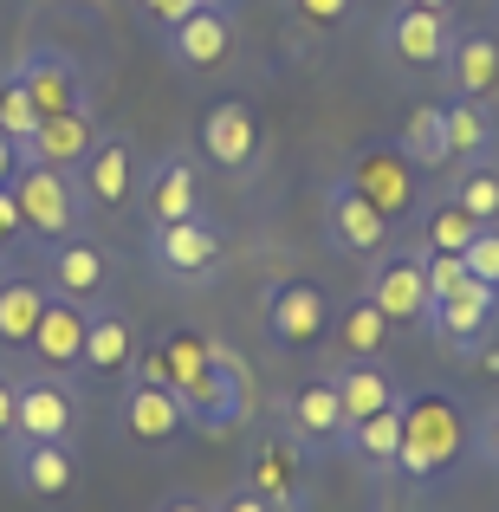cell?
<instances>
[{"label":"cell","mask_w":499,"mask_h":512,"mask_svg":"<svg viewBox=\"0 0 499 512\" xmlns=\"http://www.w3.org/2000/svg\"><path fill=\"white\" fill-rule=\"evenodd\" d=\"M461 260H467V273H474L480 286H493V292H499V221L480 227V234H474V247H467Z\"/></svg>","instance_id":"obj_36"},{"label":"cell","mask_w":499,"mask_h":512,"mask_svg":"<svg viewBox=\"0 0 499 512\" xmlns=\"http://www.w3.org/2000/svg\"><path fill=\"white\" fill-rule=\"evenodd\" d=\"M46 266H52V292H59V299L111 305V253H104V240L72 234V240H59V247H46Z\"/></svg>","instance_id":"obj_22"},{"label":"cell","mask_w":499,"mask_h":512,"mask_svg":"<svg viewBox=\"0 0 499 512\" xmlns=\"http://www.w3.org/2000/svg\"><path fill=\"white\" fill-rule=\"evenodd\" d=\"M85 325H91V305H78V299H59L52 292L46 299V312H39V331H33V344H26V363L33 370H78V350H85Z\"/></svg>","instance_id":"obj_23"},{"label":"cell","mask_w":499,"mask_h":512,"mask_svg":"<svg viewBox=\"0 0 499 512\" xmlns=\"http://www.w3.org/2000/svg\"><path fill=\"white\" fill-rule=\"evenodd\" d=\"M156 46H163V59L175 72H188V78L221 72L227 52H234V0H201V7L188 13L182 26H169Z\"/></svg>","instance_id":"obj_10"},{"label":"cell","mask_w":499,"mask_h":512,"mask_svg":"<svg viewBox=\"0 0 499 512\" xmlns=\"http://www.w3.org/2000/svg\"><path fill=\"white\" fill-rule=\"evenodd\" d=\"M13 435L20 441H78V389L52 370H13Z\"/></svg>","instance_id":"obj_6"},{"label":"cell","mask_w":499,"mask_h":512,"mask_svg":"<svg viewBox=\"0 0 499 512\" xmlns=\"http://www.w3.org/2000/svg\"><path fill=\"white\" fill-rule=\"evenodd\" d=\"M78 195H85V208H130L137 201V182H143V156L137 143L117 130V137H98L85 150V163L72 169Z\"/></svg>","instance_id":"obj_12"},{"label":"cell","mask_w":499,"mask_h":512,"mask_svg":"<svg viewBox=\"0 0 499 512\" xmlns=\"http://www.w3.org/2000/svg\"><path fill=\"white\" fill-rule=\"evenodd\" d=\"M240 487L273 512H312V474H305V448L292 435H260L240 461Z\"/></svg>","instance_id":"obj_5"},{"label":"cell","mask_w":499,"mask_h":512,"mask_svg":"<svg viewBox=\"0 0 499 512\" xmlns=\"http://www.w3.org/2000/svg\"><path fill=\"white\" fill-rule=\"evenodd\" d=\"M396 150L409 156L415 169H448V104H422V111H409Z\"/></svg>","instance_id":"obj_31"},{"label":"cell","mask_w":499,"mask_h":512,"mask_svg":"<svg viewBox=\"0 0 499 512\" xmlns=\"http://www.w3.org/2000/svg\"><path fill=\"white\" fill-rule=\"evenodd\" d=\"M78 370H85L91 383H130V370H137V325H130L124 305H91Z\"/></svg>","instance_id":"obj_20"},{"label":"cell","mask_w":499,"mask_h":512,"mask_svg":"<svg viewBox=\"0 0 499 512\" xmlns=\"http://www.w3.org/2000/svg\"><path fill=\"white\" fill-rule=\"evenodd\" d=\"M499 156V111L493 98H448V169H474Z\"/></svg>","instance_id":"obj_26"},{"label":"cell","mask_w":499,"mask_h":512,"mask_svg":"<svg viewBox=\"0 0 499 512\" xmlns=\"http://www.w3.org/2000/svg\"><path fill=\"white\" fill-rule=\"evenodd\" d=\"M20 240H26L20 201H13V188H0V247H20Z\"/></svg>","instance_id":"obj_39"},{"label":"cell","mask_w":499,"mask_h":512,"mask_svg":"<svg viewBox=\"0 0 499 512\" xmlns=\"http://www.w3.org/2000/svg\"><path fill=\"white\" fill-rule=\"evenodd\" d=\"M13 441V376L0 370V448Z\"/></svg>","instance_id":"obj_41"},{"label":"cell","mask_w":499,"mask_h":512,"mask_svg":"<svg viewBox=\"0 0 499 512\" xmlns=\"http://www.w3.org/2000/svg\"><path fill=\"white\" fill-rule=\"evenodd\" d=\"M0 279H7V247H0Z\"/></svg>","instance_id":"obj_45"},{"label":"cell","mask_w":499,"mask_h":512,"mask_svg":"<svg viewBox=\"0 0 499 512\" xmlns=\"http://www.w3.org/2000/svg\"><path fill=\"white\" fill-rule=\"evenodd\" d=\"M331 383H337V402H344V422H370V415H383V409L402 402V383H396V370H389L383 357L337 363Z\"/></svg>","instance_id":"obj_25"},{"label":"cell","mask_w":499,"mask_h":512,"mask_svg":"<svg viewBox=\"0 0 499 512\" xmlns=\"http://www.w3.org/2000/svg\"><path fill=\"white\" fill-rule=\"evenodd\" d=\"M117 428H124V441H137V448H169V441L188 435V415H182V402H175V389L130 376L124 402H117Z\"/></svg>","instance_id":"obj_19"},{"label":"cell","mask_w":499,"mask_h":512,"mask_svg":"<svg viewBox=\"0 0 499 512\" xmlns=\"http://www.w3.org/2000/svg\"><path fill=\"white\" fill-rule=\"evenodd\" d=\"M175 402H182V415H188V428H195V435H234V428L247 422V402H253L247 363L214 338L208 344V363H201V370L175 389Z\"/></svg>","instance_id":"obj_2"},{"label":"cell","mask_w":499,"mask_h":512,"mask_svg":"<svg viewBox=\"0 0 499 512\" xmlns=\"http://www.w3.org/2000/svg\"><path fill=\"white\" fill-rule=\"evenodd\" d=\"M260 312H266L260 318V325H266V344L286 350V357L325 344V331H331V299H325V286H318V279H279V286L266 292Z\"/></svg>","instance_id":"obj_7"},{"label":"cell","mask_w":499,"mask_h":512,"mask_svg":"<svg viewBox=\"0 0 499 512\" xmlns=\"http://www.w3.org/2000/svg\"><path fill=\"white\" fill-rule=\"evenodd\" d=\"M396 448H402V402H396V409H383V415H370V422H350L337 454L376 467V474H396Z\"/></svg>","instance_id":"obj_29"},{"label":"cell","mask_w":499,"mask_h":512,"mask_svg":"<svg viewBox=\"0 0 499 512\" xmlns=\"http://www.w3.org/2000/svg\"><path fill=\"white\" fill-rule=\"evenodd\" d=\"M363 299L389 318V325H428V260L415 253H376Z\"/></svg>","instance_id":"obj_15"},{"label":"cell","mask_w":499,"mask_h":512,"mask_svg":"<svg viewBox=\"0 0 499 512\" xmlns=\"http://www.w3.org/2000/svg\"><path fill=\"white\" fill-rule=\"evenodd\" d=\"M7 487L20 500H65L78 487V454L65 441H7Z\"/></svg>","instance_id":"obj_18"},{"label":"cell","mask_w":499,"mask_h":512,"mask_svg":"<svg viewBox=\"0 0 499 512\" xmlns=\"http://www.w3.org/2000/svg\"><path fill=\"white\" fill-rule=\"evenodd\" d=\"M156 512H214V506H208V500H195V493H169V500L156 506Z\"/></svg>","instance_id":"obj_43"},{"label":"cell","mask_w":499,"mask_h":512,"mask_svg":"<svg viewBox=\"0 0 499 512\" xmlns=\"http://www.w3.org/2000/svg\"><path fill=\"white\" fill-rule=\"evenodd\" d=\"M33 130H39V104L26 98V85L13 78V65H7V72H0V137H13L26 150V137H33Z\"/></svg>","instance_id":"obj_34"},{"label":"cell","mask_w":499,"mask_h":512,"mask_svg":"<svg viewBox=\"0 0 499 512\" xmlns=\"http://www.w3.org/2000/svg\"><path fill=\"white\" fill-rule=\"evenodd\" d=\"M415 175H422V169H415L409 156L396 150V143H370V150H357V156H350L344 182L357 188V195L370 201V208L383 214L389 227H396V221H409V214H415V201H422V182H415Z\"/></svg>","instance_id":"obj_8"},{"label":"cell","mask_w":499,"mask_h":512,"mask_svg":"<svg viewBox=\"0 0 499 512\" xmlns=\"http://www.w3.org/2000/svg\"><path fill=\"white\" fill-rule=\"evenodd\" d=\"M376 39H383V52L396 65L435 72V65L448 59V46H454V20L448 13H428V7H389L383 26H376Z\"/></svg>","instance_id":"obj_16"},{"label":"cell","mask_w":499,"mask_h":512,"mask_svg":"<svg viewBox=\"0 0 499 512\" xmlns=\"http://www.w3.org/2000/svg\"><path fill=\"white\" fill-rule=\"evenodd\" d=\"M13 169H20V143H13V137H0V188L13 182Z\"/></svg>","instance_id":"obj_42"},{"label":"cell","mask_w":499,"mask_h":512,"mask_svg":"<svg viewBox=\"0 0 499 512\" xmlns=\"http://www.w3.org/2000/svg\"><path fill=\"white\" fill-rule=\"evenodd\" d=\"M279 422H286V435L299 441L305 454H337L344 448V428H350L331 376H299V383L279 396Z\"/></svg>","instance_id":"obj_11"},{"label":"cell","mask_w":499,"mask_h":512,"mask_svg":"<svg viewBox=\"0 0 499 512\" xmlns=\"http://www.w3.org/2000/svg\"><path fill=\"white\" fill-rule=\"evenodd\" d=\"M389 318L376 312L370 299H357V305H344V312H331V338H337V357L344 363H357V357H383V344H389Z\"/></svg>","instance_id":"obj_30"},{"label":"cell","mask_w":499,"mask_h":512,"mask_svg":"<svg viewBox=\"0 0 499 512\" xmlns=\"http://www.w3.org/2000/svg\"><path fill=\"white\" fill-rule=\"evenodd\" d=\"M221 247H227V234L208 221V214L143 227V260L156 266V279H163V286H182V292L214 286V273H221Z\"/></svg>","instance_id":"obj_3"},{"label":"cell","mask_w":499,"mask_h":512,"mask_svg":"<svg viewBox=\"0 0 499 512\" xmlns=\"http://www.w3.org/2000/svg\"><path fill=\"white\" fill-rule=\"evenodd\" d=\"M201 195H208V182H201V163L188 150H163L156 163H143V182H137V208L143 221H188V214H201Z\"/></svg>","instance_id":"obj_13"},{"label":"cell","mask_w":499,"mask_h":512,"mask_svg":"<svg viewBox=\"0 0 499 512\" xmlns=\"http://www.w3.org/2000/svg\"><path fill=\"white\" fill-rule=\"evenodd\" d=\"M13 201H20V221H26V240L39 247H59V240L85 234V195H78L72 169H46V163H20L13 169Z\"/></svg>","instance_id":"obj_4"},{"label":"cell","mask_w":499,"mask_h":512,"mask_svg":"<svg viewBox=\"0 0 499 512\" xmlns=\"http://www.w3.org/2000/svg\"><path fill=\"white\" fill-rule=\"evenodd\" d=\"M454 188L448 201H461L474 221H499V163H474V169H448Z\"/></svg>","instance_id":"obj_33"},{"label":"cell","mask_w":499,"mask_h":512,"mask_svg":"<svg viewBox=\"0 0 499 512\" xmlns=\"http://www.w3.org/2000/svg\"><path fill=\"white\" fill-rule=\"evenodd\" d=\"M402 7H428V13H448L454 0H402Z\"/></svg>","instance_id":"obj_44"},{"label":"cell","mask_w":499,"mask_h":512,"mask_svg":"<svg viewBox=\"0 0 499 512\" xmlns=\"http://www.w3.org/2000/svg\"><path fill=\"white\" fill-rule=\"evenodd\" d=\"M214 512H273V506H266V500H253L247 487H227L221 500H214Z\"/></svg>","instance_id":"obj_40"},{"label":"cell","mask_w":499,"mask_h":512,"mask_svg":"<svg viewBox=\"0 0 499 512\" xmlns=\"http://www.w3.org/2000/svg\"><path fill=\"white\" fill-rule=\"evenodd\" d=\"M52 292L39 286V279H0V357H26V344H33L39 331V312H46Z\"/></svg>","instance_id":"obj_28"},{"label":"cell","mask_w":499,"mask_h":512,"mask_svg":"<svg viewBox=\"0 0 499 512\" xmlns=\"http://www.w3.org/2000/svg\"><path fill=\"white\" fill-rule=\"evenodd\" d=\"M480 227H487V221H474L461 201H428V214H422V253H467Z\"/></svg>","instance_id":"obj_32"},{"label":"cell","mask_w":499,"mask_h":512,"mask_svg":"<svg viewBox=\"0 0 499 512\" xmlns=\"http://www.w3.org/2000/svg\"><path fill=\"white\" fill-rule=\"evenodd\" d=\"M474 448H480V461H487V467H499V402L474 422Z\"/></svg>","instance_id":"obj_38"},{"label":"cell","mask_w":499,"mask_h":512,"mask_svg":"<svg viewBox=\"0 0 499 512\" xmlns=\"http://www.w3.org/2000/svg\"><path fill=\"white\" fill-rule=\"evenodd\" d=\"M286 7H292V20L312 26V33H337V26L357 20V0H286Z\"/></svg>","instance_id":"obj_35"},{"label":"cell","mask_w":499,"mask_h":512,"mask_svg":"<svg viewBox=\"0 0 499 512\" xmlns=\"http://www.w3.org/2000/svg\"><path fill=\"white\" fill-rule=\"evenodd\" d=\"M98 137H104V130H98V117H91V104H85V111H52V117H39V130L26 137L20 163L78 169V163H85V150H91Z\"/></svg>","instance_id":"obj_24"},{"label":"cell","mask_w":499,"mask_h":512,"mask_svg":"<svg viewBox=\"0 0 499 512\" xmlns=\"http://www.w3.org/2000/svg\"><path fill=\"white\" fill-rule=\"evenodd\" d=\"M130 7H137V20H143V26H150V33H156V39H163V33H169V26H182V20H188V13H195V7H201V0H130Z\"/></svg>","instance_id":"obj_37"},{"label":"cell","mask_w":499,"mask_h":512,"mask_svg":"<svg viewBox=\"0 0 499 512\" xmlns=\"http://www.w3.org/2000/svg\"><path fill=\"white\" fill-rule=\"evenodd\" d=\"M13 78H20L26 98L39 104V117H52V111H85V104H91L85 65H78L65 46H26L20 59H13Z\"/></svg>","instance_id":"obj_14"},{"label":"cell","mask_w":499,"mask_h":512,"mask_svg":"<svg viewBox=\"0 0 499 512\" xmlns=\"http://www.w3.org/2000/svg\"><path fill=\"white\" fill-rule=\"evenodd\" d=\"M441 72H448V91H454V98H493V91H499V39L487 33V26L454 33Z\"/></svg>","instance_id":"obj_27"},{"label":"cell","mask_w":499,"mask_h":512,"mask_svg":"<svg viewBox=\"0 0 499 512\" xmlns=\"http://www.w3.org/2000/svg\"><path fill=\"white\" fill-rule=\"evenodd\" d=\"M428 331H435V344H448L454 357H480L499 331V292L480 286V279H461L454 292L428 299Z\"/></svg>","instance_id":"obj_9"},{"label":"cell","mask_w":499,"mask_h":512,"mask_svg":"<svg viewBox=\"0 0 499 512\" xmlns=\"http://www.w3.org/2000/svg\"><path fill=\"white\" fill-rule=\"evenodd\" d=\"M195 143H201V156H208L214 169H227V175H247L253 163H260V111L253 104H240V98H221L214 111H201V130H195Z\"/></svg>","instance_id":"obj_17"},{"label":"cell","mask_w":499,"mask_h":512,"mask_svg":"<svg viewBox=\"0 0 499 512\" xmlns=\"http://www.w3.org/2000/svg\"><path fill=\"white\" fill-rule=\"evenodd\" d=\"M474 454V415L448 396V389H415L402 396V448H396V474L409 487H441L461 474V461Z\"/></svg>","instance_id":"obj_1"},{"label":"cell","mask_w":499,"mask_h":512,"mask_svg":"<svg viewBox=\"0 0 499 512\" xmlns=\"http://www.w3.org/2000/svg\"><path fill=\"white\" fill-rule=\"evenodd\" d=\"M325 240L337 253H350V260H376V253L389 247V221L344 182V175L325 188Z\"/></svg>","instance_id":"obj_21"}]
</instances>
